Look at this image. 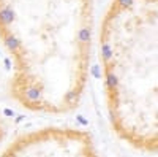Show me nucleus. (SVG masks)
Listing matches in <instances>:
<instances>
[{
	"instance_id": "nucleus-3",
	"label": "nucleus",
	"mask_w": 158,
	"mask_h": 157,
	"mask_svg": "<svg viewBox=\"0 0 158 157\" xmlns=\"http://www.w3.org/2000/svg\"><path fill=\"white\" fill-rule=\"evenodd\" d=\"M5 137H6V125H5V121L2 119V116H0V146H2Z\"/></svg>"
},
{
	"instance_id": "nucleus-2",
	"label": "nucleus",
	"mask_w": 158,
	"mask_h": 157,
	"mask_svg": "<svg viewBox=\"0 0 158 157\" xmlns=\"http://www.w3.org/2000/svg\"><path fill=\"white\" fill-rule=\"evenodd\" d=\"M0 157H101L87 130L49 125L16 137Z\"/></svg>"
},
{
	"instance_id": "nucleus-1",
	"label": "nucleus",
	"mask_w": 158,
	"mask_h": 157,
	"mask_svg": "<svg viewBox=\"0 0 158 157\" xmlns=\"http://www.w3.org/2000/svg\"><path fill=\"white\" fill-rule=\"evenodd\" d=\"M108 121L139 152H158V0H114L100 37Z\"/></svg>"
}]
</instances>
